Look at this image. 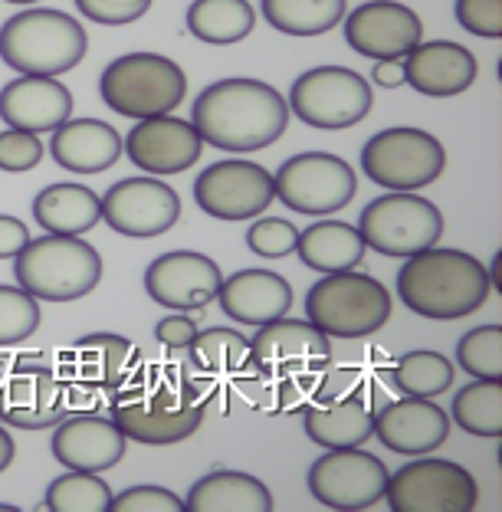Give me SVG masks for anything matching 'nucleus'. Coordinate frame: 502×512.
<instances>
[{"mask_svg":"<svg viewBox=\"0 0 502 512\" xmlns=\"http://www.w3.org/2000/svg\"><path fill=\"white\" fill-rule=\"evenodd\" d=\"M194 128L220 151H260L279 142L289 125V102L270 83L247 76L220 79L194 99Z\"/></svg>","mask_w":502,"mask_h":512,"instance_id":"f257e3e1","label":"nucleus"},{"mask_svg":"<svg viewBox=\"0 0 502 512\" xmlns=\"http://www.w3.org/2000/svg\"><path fill=\"white\" fill-rule=\"evenodd\" d=\"M486 296V266L470 253L437 247V243L407 256L398 273V299L420 319H463L480 309Z\"/></svg>","mask_w":502,"mask_h":512,"instance_id":"f03ea898","label":"nucleus"},{"mask_svg":"<svg viewBox=\"0 0 502 512\" xmlns=\"http://www.w3.org/2000/svg\"><path fill=\"white\" fill-rule=\"evenodd\" d=\"M83 23L53 7H30L0 27V60L20 76H63L83 63Z\"/></svg>","mask_w":502,"mask_h":512,"instance_id":"7ed1b4c3","label":"nucleus"},{"mask_svg":"<svg viewBox=\"0 0 502 512\" xmlns=\"http://www.w3.org/2000/svg\"><path fill=\"white\" fill-rule=\"evenodd\" d=\"M14 276L33 299L76 302L102 283V256L79 234H46L23 243Z\"/></svg>","mask_w":502,"mask_h":512,"instance_id":"20e7f679","label":"nucleus"},{"mask_svg":"<svg viewBox=\"0 0 502 512\" xmlns=\"http://www.w3.org/2000/svg\"><path fill=\"white\" fill-rule=\"evenodd\" d=\"M391 293L375 276L342 270L325 273L306 293V316L329 339H365L391 319Z\"/></svg>","mask_w":502,"mask_h":512,"instance_id":"39448f33","label":"nucleus"},{"mask_svg":"<svg viewBox=\"0 0 502 512\" xmlns=\"http://www.w3.org/2000/svg\"><path fill=\"white\" fill-rule=\"evenodd\" d=\"M99 96L115 115L151 119L181 106L188 96V76L161 53H125L102 69Z\"/></svg>","mask_w":502,"mask_h":512,"instance_id":"423d86ee","label":"nucleus"},{"mask_svg":"<svg viewBox=\"0 0 502 512\" xmlns=\"http://www.w3.org/2000/svg\"><path fill=\"white\" fill-rule=\"evenodd\" d=\"M361 168L368 181L388 191H420L443 174L447 151L424 128L394 125L368 138L361 148Z\"/></svg>","mask_w":502,"mask_h":512,"instance_id":"0eeeda50","label":"nucleus"},{"mask_svg":"<svg viewBox=\"0 0 502 512\" xmlns=\"http://www.w3.org/2000/svg\"><path fill=\"white\" fill-rule=\"evenodd\" d=\"M358 234L365 237L368 250L381 256H414L434 247L443 237V214L434 201L414 191H391L375 197L358 217Z\"/></svg>","mask_w":502,"mask_h":512,"instance_id":"6e6552de","label":"nucleus"},{"mask_svg":"<svg viewBox=\"0 0 502 512\" xmlns=\"http://www.w3.org/2000/svg\"><path fill=\"white\" fill-rule=\"evenodd\" d=\"M358 174L345 158L329 151H302L286 158L273 174V194L289 211L306 217H325L352 204Z\"/></svg>","mask_w":502,"mask_h":512,"instance_id":"1a4fd4ad","label":"nucleus"},{"mask_svg":"<svg viewBox=\"0 0 502 512\" xmlns=\"http://www.w3.org/2000/svg\"><path fill=\"white\" fill-rule=\"evenodd\" d=\"M371 102V83L348 66H315L289 89V115L325 132L358 125L371 112Z\"/></svg>","mask_w":502,"mask_h":512,"instance_id":"9d476101","label":"nucleus"},{"mask_svg":"<svg viewBox=\"0 0 502 512\" xmlns=\"http://www.w3.org/2000/svg\"><path fill=\"white\" fill-rule=\"evenodd\" d=\"M253 371L266 381H312L332 362L329 335L306 319L279 316L256 325L250 339Z\"/></svg>","mask_w":502,"mask_h":512,"instance_id":"9b49d317","label":"nucleus"},{"mask_svg":"<svg viewBox=\"0 0 502 512\" xmlns=\"http://www.w3.org/2000/svg\"><path fill=\"white\" fill-rule=\"evenodd\" d=\"M384 499L394 512H470L480 503V486L460 463L424 453V460L388 473Z\"/></svg>","mask_w":502,"mask_h":512,"instance_id":"f8f14e48","label":"nucleus"},{"mask_svg":"<svg viewBox=\"0 0 502 512\" xmlns=\"http://www.w3.org/2000/svg\"><path fill=\"white\" fill-rule=\"evenodd\" d=\"M112 421L125 440L148 447H171L197 434L204 424V404L188 388H158L138 398H119Z\"/></svg>","mask_w":502,"mask_h":512,"instance_id":"ddd939ff","label":"nucleus"},{"mask_svg":"<svg viewBox=\"0 0 502 512\" xmlns=\"http://www.w3.org/2000/svg\"><path fill=\"white\" fill-rule=\"evenodd\" d=\"M384 483H388V467L375 453L361 447H338L319 457L309 470V493L322 506L361 512L384 499Z\"/></svg>","mask_w":502,"mask_h":512,"instance_id":"4468645a","label":"nucleus"},{"mask_svg":"<svg viewBox=\"0 0 502 512\" xmlns=\"http://www.w3.org/2000/svg\"><path fill=\"white\" fill-rule=\"evenodd\" d=\"M194 201L214 220H253L276 201L273 174L253 161H217L197 174Z\"/></svg>","mask_w":502,"mask_h":512,"instance_id":"2eb2a0df","label":"nucleus"},{"mask_svg":"<svg viewBox=\"0 0 502 512\" xmlns=\"http://www.w3.org/2000/svg\"><path fill=\"white\" fill-rule=\"evenodd\" d=\"M99 204L105 224L115 234L132 240L161 237L181 220V197L165 181H158L155 174L112 184L105 197H99Z\"/></svg>","mask_w":502,"mask_h":512,"instance_id":"dca6fc26","label":"nucleus"},{"mask_svg":"<svg viewBox=\"0 0 502 512\" xmlns=\"http://www.w3.org/2000/svg\"><path fill=\"white\" fill-rule=\"evenodd\" d=\"M345 40L368 60H404L424 40L417 10L398 0H368L345 14Z\"/></svg>","mask_w":502,"mask_h":512,"instance_id":"f3484780","label":"nucleus"},{"mask_svg":"<svg viewBox=\"0 0 502 512\" xmlns=\"http://www.w3.org/2000/svg\"><path fill=\"white\" fill-rule=\"evenodd\" d=\"M220 279H224V273H220V266L207 253L171 250L148 263L145 293L165 309L197 312L217 299Z\"/></svg>","mask_w":502,"mask_h":512,"instance_id":"a211bd4d","label":"nucleus"},{"mask_svg":"<svg viewBox=\"0 0 502 512\" xmlns=\"http://www.w3.org/2000/svg\"><path fill=\"white\" fill-rule=\"evenodd\" d=\"M122 151H128V161L145 174H181L201 161L204 138L197 135L191 122L178 115H151L138 119V125L122 138Z\"/></svg>","mask_w":502,"mask_h":512,"instance_id":"6ab92c4d","label":"nucleus"},{"mask_svg":"<svg viewBox=\"0 0 502 512\" xmlns=\"http://www.w3.org/2000/svg\"><path fill=\"white\" fill-rule=\"evenodd\" d=\"M375 437L404 457H424L447 444L450 414L430 398H401L384 404L375 414Z\"/></svg>","mask_w":502,"mask_h":512,"instance_id":"aec40b11","label":"nucleus"},{"mask_svg":"<svg viewBox=\"0 0 502 512\" xmlns=\"http://www.w3.org/2000/svg\"><path fill=\"white\" fill-rule=\"evenodd\" d=\"M404 83L417 89L420 96L450 99L460 96L476 83V56L463 43L453 40H420L411 53L404 56Z\"/></svg>","mask_w":502,"mask_h":512,"instance_id":"412c9836","label":"nucleus"},{"mask_svg":"<svg viewBox=\"0 0 502 512\" xmlns=\"http://www.w3.org/2000/svg\"><path fill=\"white\" fill-rule=\"evenodd\" d=\"M53 457L66 470L102 473L125 457V434L99 414H73L53 424Z\"/></svg>","mask_w":502,"mask_h":512,"instance_id":"4be33fe9","label":"nucleus"},{"mask_svg":"<svg viewBox=\"0 0 502 512\" xmlns=\"http://www.w3.org/2000/svg\"><path fill=\"white\" fill-rule=\"evenodd\" d=\"M73 115V92L56 76H17L0 89V119L20 132H53Z\"/></svg>","mask_w":502,"mask_h":512,"instance_id":"5701e85b","label":"nucleus"},{"mask_svg":"<svg viewBox=\"0 0 502 512\" xmlns=\"http://www.w3.org/2000/svg\"><path fill=\"white\" fill-rule=\"evenodd\" d=\"M220 309L240 325H263L293 309V286L273 270H240L220 279Z\"/></svg>","mask_w":502,"mask_h":512,"instance_id":"b1692460","label":"nucleus"},{"mask_svg":"<svg viewBox=\"0 0 502 512\" xmlns=\"http://www.w3.org/2000/svg\"><path fill=\"white\" fill-rule=\"evenodd\" d=\"M50 155L63 171L99 174L122 158V135L102 119H69L53 128Z\"/></svg>","mask_w":502,"mask_h":512,"instance_id":"393cba45","label":"nucleus"},{"mask_svg":"<svg viewBox=\"0 0 502 512\" xmlns=\"http://www.w3.org/2000/svg\"><path fill=\"white\" fill-rule=\"evenodd\" d=\"M0 417L23 430H40L63 421L56 381L43 365H23L0 388Z\"/></svg>","mask_w":502,"mask_h":512,"instance_id":"a878e982","label":"nucleus"},{"mask_svg":"<svg viewBox=\"0 0 502 512\" xmlns=\"http://www.w3.org/2000/svg\"><path fill=\"white\" fill-rule=\"evenodd\" d=\"M312 444L325 450L361 447L375 437V414L365 398H322L302 414Z\"/></svg>","mask_w":502,"mask_h":512,"instance_id":"bb28decb","label":"nucleus"},{"mask_svg":"<svg viewBox=\"0 0 502 512\" xmlns=\"http://www.w3.org/2000/svg\"><path fill=\"white\" fill-rule=\"evenodd\" d=\"M368 243L358 234V227L345 220H315L306 230H299L296 253L299 260L315 273H342L355 270L365 260Z\"/></svg>","mask_w":502,"mask_h":512,"instance_id":"cd10ccee","label":"nucleus"},{"mask_svg":"<svg viewBox=\"0 0 502 512\" xmlns=\"http://www.w3.org/2000/svg\"><path fill=\"white\" fill-rule=\"evenodd\" d=\"M184 506L188 512H270L273 493L250 473L214 470L191 486Z\"/></svg>","mask_w":502,"mask_h":512,"instance_id":"c85d7f7f","label":"nucleus"},{"mask_svg":"<svg viewBox=\"0 0 502 512\" xmlns=\"http://www.w3.org/2000/svg\"><path fill=\"white\" fill-rule=\"evenodd\" d=\"M33 220L46 234H86L102 220L99 194L83 184H50L33 201Z\"/></svg>","mask_w":502,"mask_h":512,"instance_id":"c756f323","label":"nucleus"},{"mask_svg":"<svg viewBox=\"0 0 502 512\" xmlns=\"http://www.w3.org/2000/svg\"><path fill=\"white\" fill-rule=\"evenodd\" d=\"M256 27V10L247 0H194L188 7L191 37L210 46H230L247 40Z\"/></svg>","mask_w":502,"mask_h":512,"instance_id":"7c9ffc66","label":"nucleus"},{"mask_svg":"<svg viewBox=\"0 0 502 512\" xmlns=\"http://www.w3.org/2000/svg\"><path fill=\"white\" fill-rule=\"evenodd\" d=\"M135 348L122 335L112 332H92L83 335L73 345V371L79 384H89V388H115L122 381V371L128 365V355Z\"/></svg>","mask_w":502,"mask_h":512,"instance_id":"2f4dec72","label":"nucleus"},{"mask_svg":"<svg viewBox=\"0 0 502 512\" xmlns=\"http://www.w3.org/2000/svg\"><path fill=\"white\" fill-rule=\"evenodd\" d=\"M260 10L286 37H322L345 20L348 0H260Z\"/></svg>","mask_w":502,"mask_h":512,"instance_id":"473e14b6","label":"nucleus"},{"mask_svg":"<svg viewBox=\"0 0 502 512\" xmlns=\"http://www.w3.org/2000/svg\"><path fill=\"white\" fill-rule=\"evenodd\" d=\"M188 348L204 375H240L253 368L250 339L237 329H197Z\"/></svg>","mask_w":502,"mask_h":512,"instance_id":"72a5a7b5","label":"nucleus"},{"mask_svg":"<svg viewBox=\"0 0 502 512\" xmlns=\"http://www.w3.org/2000/svg\"><path fill=\"white\" fill-rule=\"evenodd\" d=\"M453 421L466 434L499 437L502 434V378H480L466 384L453 398Z\"/></svg>","mask_w":502,"mask_h":512,"instance_id":"f704fd0d","label":"nucleus"},{"mask_svg":"<svg viewBox=\"0 0 502 512\" xmlns=\"http://www.w3.org/2000/svg\"><path fill=\"white\" fill-rule=\"evenodd\" d=\"M391 378H394V388L401 394H411V398H437V394H443L453 384V365L440 352L417 348V352H407L398 358Z\"/></svg>","mask_w":502,"mask_h":512,"instance_id":"c9c22d12","label":"nucleus"},{"mask_svg":"<svg viewBox=\"0 0 502 512\" xmlns=\"http://www.w3.org/2000/svg\"><path fill=\"white\" fill-rule=\"evenodd\" d=\"M112 490L99 473L69 470L46 486L43 509L53 512H109Z\"/></svg>","mask_w":502,"mask_h":512,"instance_id":"e433bc0d","label":"nucleus"},{"mask_svg":"<svg viewBox=\"0 0 502 512\" xmlns=\"http://www.w3.org/2000/svg\"><path fill=\"white\" fill-rule=\"evenodd\" d=\"M457 362L473 378H502V325H480L457 342Z\"/></svg>","mask_w":502,"mask_h":512,"instance_id":"4c0bfd02","label":"nucleus"},{"mask_svg":"<svg viewBox=\"0 0 502 512\" xmlns=\"http://www.w3.org/2000/svg\"><path fill=\"white\" fill-rule=\"evenodd\" d=\"M40 329V302L23 286H0V345H20Z\"/></svg>","mask_w":502,"mask_h":512,"instance_id":"58836bf2","label":"nucleus"},{"mask_svg":"<svg viewBox=\"0 0 502 512\" xmlns=\"http://www.w3.org/2000/svg\"><path fill=\"white\" fill-rule=\"evenodd\" d=\"M296 240H299L296 224L283 217L253 220V227L247 230V247L256 256H266V260H283V256L296 253Z\"/></svg>","mask_w":502,"mask_h":512,"instance_id":"ea45409f","label":"nucleus"},{"mask_svg":"<svg viewBox=\"0 0 502 512\" xmlns=\"http://www.w3.org/2000/svg\"><path fill=\"white\" fill-rule=\"evenodd\" d=\"M46 148L33 132H20V128H7L0 132V171L20 174L33 171L43 161Z\"/></svg>","mask_w":502,"mask_h":512,"instance_id":"a19ab883","label":"nucleus"},{"mask_svg":"<svg viewBox=\"0 0 502 512\" xmlns=\"http://www.w3.org/2000/svg\"><path fill=\"white\" fill-rule=\"evenodd\" d=\"M73 4L86 20L102 23V27H125L151 10V0H73Z\"/></svg>","mask_w":502,"mask_h":512,"instance_id":"79ce46f5","label":"nucleus"},{"mask_svg":"<svg viewBox=\"0 0 502 512\" xmlns=\"http://www.w3.org/2000/svg\"><path fill=\"white\" fill-rule=\"evenodd\" d=\"M109 512H188V506L181 496L161 490V486H135L122 496H112Z\"/></svg>","mask_w":502,"mask_h":512,"instance_id":"37998d69","label":"nucleus"},{"mask_svg":"<svg viewBox=\"0 0 502 512\" xmlns=\"http://www.w3.org/2000/svg\"><path fill=\"white\" fill-rule=\"evenodd\" d=\"M457 20L473 37L499 40L502 37V0H457Z\"/></svg>","mask_w":502,"mask_h":512,"instance_id":"c03bdc74","label":"nucleus"},{"mask_svg":"<svg viewBox=\"0 0 502 512\" xmlns=\"http://www.w3.org/2000/svg\"><path fill=\"white\" fill-rule=\"evenodd\" d=\"M194 335H197V322L194 319H188V316H165L161 322H155V342L158 345H165V348H171V352H184L191 342H194Z\"/></svg>","mask_w":502,"mask_h":512,"instance_id":"a18cd8bd","label":"nucleus"},{"mask_svg":"<svg viewBox=\"0 0 502 512\" xmlns=\"http://www.w3.org/2000/svg\"><path fill=\"white\" fill-rule=\"evenodd\" d=\"M27 240H30V230L23 220L0 214V260H14Z\"/></svg>","mask_w":502,"mask_h":512,"instance_id":"49530a36","label":"nucleus"},{"mask_svg":"<svg viewBox=\"0 0 502 512\" xmlns=\"http://www.w3.org/2000/svg\"><path fill=\"white\" fill-rule=\"evenodd\" d=\"M371 83L381 89H398L404 86V63L401 60H378L371 69Z\"/></svg>","mask_w":502,"mask_h":512,"instance_id":"de8ad7c7","label":"nucleus"},{"mask_svg":"<svg viewBox=\"0 0 502 512\" xmlns=\"http://www.w3.org/2000/svg\"><path fill=\"white\" fill-rule=\"evenodd\" d=\"M17 457V444H14V437L7 434L4 427H0V473H4L10 463H14Z\"/></svg>","mask_w":502,"mask_h":512,"instance_id":"09e8293b","label":"nucleus"},{"mask_svg":"<svg viewBox=\"0 0 502 512\" xmlns=\"http://www.w3.org/2000/svg\"><path fill=\"white\" fill-rule=\"evenodd\" d=\"M4 4H17V7H30V4H40V0H4Z\"/></svg>","mask_w":502,"mask_h":512,"instance_id":"8fccbe9b","label":"nucleus"},{"mask_svg":"<svg viewBox=\"0 0 502 512\" xmlns=\"http://www.w3.org/2000/svg\"><path fill=\"white\" fill-rule=\"evenodd\" d=\"M0 512H17V506H7V503H0Z\"/></svg>","mask_w":502,"mask_h":512,"instance_id":"3c124183","label":"nucleus"}]
</instances>
